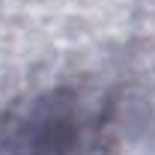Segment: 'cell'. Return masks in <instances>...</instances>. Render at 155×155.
Here are the masks:
<instances>
[{
	"label": "cell",
	"instance_id": "1",
	"mask_svg": "<svg viewBox=\"0 0 155 155\" xmlns=\"http://www.w3.org/2000/svg\"><path fill=\"white\" fill-rule=\"evenodd\" d=\"M96 128L98 119L81 96L51 93L3 116L0 149L3 155H87Z\"/></svg>",
	"mask_w": 155,
	"mask_h": 155
}]
</instances>
